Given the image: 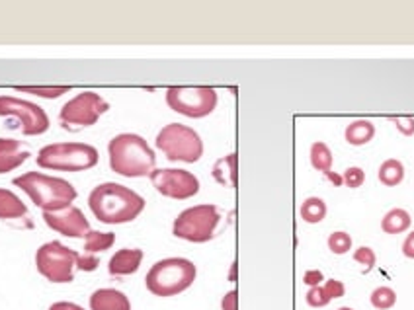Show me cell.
I'll list each match as a JSON object with an SVG mask.
<instances>
[{
	"label": "cell",
	"mask_w": 414,
	"mask_h": 310,
	"mask_svg": "<svg viewBox=\"0 0 414 310\" xmlns=\"http://www.w3.org/2000/svg\"><path fill=\"white\" fill-rule=\"evenodd\" d=\"M332 162H334V158H332V153H330V148L325 145V143H312L311 145V164L315 170L322 172V174H327V172L332 170Z\"/></svg>",
	"instance_id": "obj_24"
},
{
	"label": "cell",
	"mask_w": 414,
	"mask_h": 310,
	"mask_svg": "<svg viewBox=\"0 0 414 310\" xmlns=\"http://www.w3.org/2000/svg\"><path fill=\"white\" fill-rule=\"evenodd\" d=\"M109 166L125 178H143L155 172L156 155L141 135L124 133L109 140Z\"/></svg>",
	"instance_id": "obj_2"
},
{
	"label": "cell",
	"mask_w": 414,
	"mask_h": 310,
	"mask_svg": "<svg viewBox=\"0 0 414 310\" xmlns=\"http://www.w3.org/2000/svg\"><path fill=\"white\" fill-rule=\"evenodd\" d=\"M156 148L163 150L168 160L192 164L202 158L203 140L192 127L170 123L156 135Z\"/></svg>",
	"instance_id": "obj_6"
},
{
	"label": "cell",
	"mask_w": 414,
	"mask_h": 310,
	"mask_svg": "<svg viewBox=\"0 0 414 310\" xmlns=\"http://www.w3.org/2000/svg\"><path fill=\"white\" fill-rule=\"evenodd\" d=\"M322 287H325V291H327L330 299H342L346 295V285H344L342 281L327 279Z\"/></svg>",
	"instance_id": "obj_31"
},
{
	"label": "cell",
	"mask_w": 414,
	"mask_h": 310,
	"mask_svg": "<svg viewBox=\"0 0 414 310\" xmlns=\"http://www.w3.org/2000/svg\"><path fill=\"white\" fill-rule=\"evenodd\" d=\"M151 184L170 199H190L200 192V179L192 172L178 168H163L151 174Z\"/></svg>",
	"instance_id": "obj_11"
},
{
	"label": "cell",
	"mask_w": 414,
	"mask_h": 310,
	"mask_svg": "<svg viewBox=\"0 0 414 310\" xmlns=\"http://www.w3.org/2000/svg\"><path fill=\"white\" fill-rule=\"evenodd\" d=\"M90 310H131V301L117 289H98L90 297Z\"/></svg>",
	"instance_id": "obj_16"
},
{
	"label": "cell",
	"mask_w": 414,
	"mask_h": 310,
	"mask_svg": "<svg viewBox=\"0 0 414 310\" xmlns=\"http://www.w3.org/2000/svg\"><path fill=\"white\" fill-rule=\"evenodd\" d=\"M14 186L23 189L30 195V199L43 213H55L70 207V203L77 199V189L70 186L67 179L45 176L39 172H28L14 179Z\"/></svg>",
	"instance_id": "obj_3"
},
{
	"label": "cell",
	"mask_w": 414,
	"mask_h": 310,
	"mask_svg": "<svg viewBox=\"0 0 414 310\" xmlns=\"http://www.w3.org/2000/svg\"><path fill=\"white\" fill-rule=\"evenodd\" d=\"M328 250L336 254V256H344V254H348L352 250V236L348 233H344V231H336L328 236Z\"/></svg>",
	"instance_id": "obj_26"
},
{
	"label": "cell",
	"mask_w": 414,
	"mask_h": 310,
	"mask_svg": "<svg viewBox=\"0 0 414 310\" xmlns=\"http://www.w3.org/2000/svg\"><path fill=\"white\" fill-rule=\"evenodd\" d=\"M28 148L23 143L14 139H0V174L14 170L28 160Z\"/></svg>",
	"instance_id": "obj_14"
},
{
	"label": "cell",
	"mask_w": 414,
	"mask_h": 310,
	"mask_svg": "<svg viewBox=\"0 0 414 310\" xmlns=\"http://www.w3.org/2000/svg\"><path fill=\"white\" fill-rule=\"evenodd\" d=\"M325 279V275L320 270H309V272H305L303 275V283L305 285H309V287H320V283Z\"/></svg>",
	"instance_id": "obj_34"
},
{
	"label": "cell",
	"mask_w": 414,
	"mask_h": 310,
	"mask_svg": "<svg viewBox=\"0 0 414 310\" xmlns=\"http://www.w3.org/2000/svg\"><path fill=\"white\" fill-rule=\"evenodd\" d=\"M49 310H85L82 306H78L75 303H69V301H61V303H55L49 306Z\"/></svg>",
	"instance_id": "obj_37"
},
{
	"label": "cell",
	"mask_w": 414,
	"mask_h": 310,
	"mask_svg": "<svg viewBox=\"0 0 414 310\" xmlns=\"http://www.w3.org/2000/svg\"><path fill=\"white\" fill-rule=\"evenodd\" d=\"M78 254L61 242H47L36 254L38 272L51 283H70L75 277Z\"/></svg>",
	"instance_id": "obj_9"
},
{
	"label": "cell",
	"mask_w": 414,
	"mask_h": 310,
	"mask_svg": "<svg viewBox=\"0 0 414 310\" xmlns=\"http://www.w3.org/2000/svg\"><path fill=\"white\" fill-rule=\"evenodd\" d=\"M377 178H379V182H381L383 186L387 187L398 186V184L405 179V166H403V162L397 160V158H389V160H385V162L379 166Z\"/></svg>",
	"instance_id": "obj_20"
},
{
	"label": "cell",
	"mask_w": 414,
	"mask_h": 310,
	"mask_svg": "<svg viewBox=\"0 0 414 310\" xmlns=\"http://www.w3.org/2000/svg\"><path fill=\"white\" fill-rule=\"evenodd\" d=\"M219 221L221 215L215 205H195L180 213L174 221L172 233L176 238L202 244L213 238Z\"/></svg>",
	"instance_id": "obj_7"
},
{
	"label": "cell",
	"mask_w": 414,
	"mask_h": 310,
	"mask_svg": "<svg viewBox=\"0 0 414 310\" xmlns=\"http://www.w3.org/2000/svg\"><path fill=\"white\" fill-rule=\"evenodd\" d=\"M98 258L92 256V254H88V256H78L77 260V267L78 270H82V272H94L96 267H98Z\"/></svg>",
	"instance_id": "obj_33"
},
{
	"label": "cell",
	"mask_w": 414,
	"mask_h": 310,
	"mask_svg": "<svg viewBox=\"0 0 414 310\" xmlns=\"http://www.w3.org/2000/svg\"><path fill=\"white\" fill-rule=\"evenodd\" d=\"M0 116H14L22 123L23 135H41L49 129V117L43 109L31 101L0 96Z\"/></svg>",
	"instance_id": "obj_12"
},
{
	"label": "cell",
	"mask_w": 414,
	"mask_h": 310,
	"mask_svg": "<svg viewBox=\"0 0 414 310\" xmlns=\"http://www.w3.org/2000/svg\"><path fill=\"white\" fill-rule=\"evenodd\" d=\"M43 221L49 228H53L55 233H61L62 236H69V238H85L86 234L92 231L85 213L77 207H67V209L55 211V213H43Z\"/></svg>",
	"instance_id": "obj_13"
},
{
	"label": "cell",
	"mask_w": 414,
	"mask_h": 310,
	"mask_svg": "<svg viewBox=\"0 0 414 310\" xmlns=\"http://www.w3.org/2000/svg\"><path fill=\"white\" fill-rule=\"evenodd\" d=\"M28 213L26 205L8 189H0V218H20Z\"/></svg>",
	"instance_id": "obj_21"
},
{
	"label": "cell",
	"mask_w": 414,
	"mask_h": 310,
	"mask_svg": "<svg viewBox=\"0 0 414 310\" xmlns=\"http://www.w3.org/2000/svg\"><path fill=\"white\" fill-rule=\"evenodd\" d=\"M221 309L223 310H239V291H236V289L229 291V293L223 297V301H221Z\"/></svg>",
	"instance_id": "obj_35"
},
{
	"label": "cell",
	"mask_w": 414,
	"mask_h": 310,
	"mask_svg": "<svg viewBox=\"0 0 414 310\" xmlns=\"http://www.w3.org/2000/svg\"><path fill=\"white\" fill-rule=\"evenodd\" d=\"M413 218L405 209H391L381 221V228L385 234H401L410 228Z\"/></svg>",
	"instance_id": "obj_19"
},
{
	"label": "cell",
	"mask_w": 414,
	"mask_h": 310,
	"mask_svg": "<svg viewBox=\"0 0 414 310\" xmlns=\"http://www.w3.org/2000/svg\"><path fill=\"white\" fill-rule=\"evenodd\" d=\"M344 137H346V140L350 143L352 147L367 145V143L375 137V125L371 123V121H367V119L352 121V123L346 127Z\"/></svg>",
	"instance_id": "obj_17"
},
{
	"label": "cell",
	"mask_w": 414,
	"mask_h": 310,
	"mask_svg": "<svg viewBox=\"0 0 414 310\" xmlns=\"http://www.w3.org/2000/svg\"><path fill=\"white\" fill-rule=\"evenodd\" d=\"M301 218L309 225H317L320 221H325L327 217V203L322 201L320 197H309L305 199L301 205Z\"/></svg>",
	"instance_id": "obj_22"
},
{
	"label": "cell",
	"mask_w": 414,
	"mask_h": 310,
	"mask_svg": "<svg viewBox=\"0 0 414 310\" xmlns=\"http://www.w3.org/2000/svg\"><path fill=\"white\" fill-rule=\"evenodd\" d=\"M403 254H405V258H408V260H414V231L408 234L405 238V242H403Z\"/></svg>",
	"instance_id": "obj_36"
},
{
	"label": "cell",
	"mask_w": 414,
	"mask_h": 310,
	"mask_svg": "<svg viewBox=\"0 0 414 310\" xmlns=\"http://www.w3.org/2000/svg\"><path fill=\"white\" fill-rule=\"evenodd\" d=\"M229 281H236V264H233V267H231V275H229Z\"/></svg>",
	"instance_id": "obj_39"
},
{
	"label": "cell",
	"mask_w": 414,
	"mask_h": 310,
	"mask_svg": "<svg viewBox=\"0 0 414 310\" xmlns=\"http://www.w3.org/2000/svg\"><path fill=\"white\" fill-rule=\"evenodd\" d=\"M38 164L45 170H90L98 164V150L86 143H55L39 150Z\"/></svg>",
	"instance_id": "obj_5"
},
{
	"label": "cell",
	"mask_w": 414,
	"mask_h": 310,
	"mask_svg": "<svg viewBox=\"0 0 414 310\" xmlns=\"http://www.w3.org/2000/svg\"><path fill=\"white\" fill-rule=\"evenodd\" d=\"M393 123L405 137L414 135V117H393Z\"/></svg>",
	"instance_id": "obj_32"
},
{
	"label": "cell",
	"mask_w": 414,
	"mask_h": 310,
	"mask_svg": "<svg viewBox=\"0 0 414 310\" xmlns=\"http://www.w3.org/2000/svg\"><path fill=\"white\" fill-rule=\"evenodd\" d=\"M109 109V104L100 94L96 92H82L78 94L77 98H72L67 101L61 109V123L65 129H78V127H90L98 119L102 114H106Z\"/></svg>",
	"instance_id": "obj_10"
},
{
	"label": "cell",
	"mask_w": 414,
	"mask_h": 310,
	"mask_svg": "<svg viewBox=\"0 0 414 310\" xmlns=\"http://www.w3.org/2000/svg\"><path fill=\"white\" fill-rule=\"evenodd\" d=\"M195 275L197 270L194 262L186 258H166L148 270L145 285L156 297H174L192 287Z\"/></svg>",
	"instance_id": "obj_4"
},
{
	"label": "cell",
	"mask_w": 414,
	"mask_h": 310,
	"mask_svg": "<svg viewBox=\"0 0 414 310\" xmlns=\"http://www.w3.org/2000/svg\"><path fill=\"white\" fill-rule=\"evenodd\" d=\"M325 176H327V178L330 179V182H332V186H336V187L344 186V179H342V176H340V174H336V172L330 170V172H327Z\"/></svg>",
	"instance_id": "obj_38"
},
{
	"label": "cell",
	"mask_w": 414,
	"mask_h": 310,
	"mask_svg": "<svg viewBox=\"0 0 414 310\" xmlns=\"http://www.w3.org/2000/svg\"><path fill=\"white\" fill-rule=\"evenodd\" d=\"M354 262L359 265H364L367 272L369 270H374L375 264H377V256H375V252L369 246H361L354 252Z\"/></svg>",
	"instance_id": "obj_29"
},
{
	"label": "cell",
	"mask_w": 414,
	"mask_h": 310,
	"mask_svg": "<svg viewBox=\"0 0 414 310\" xmlns=\"http://www.w3.org/2000/svg\"><path fill=\"white\" fill-rule=\"evenodd\" d=\"M305 301H307V304H309V306H312V309H322V306H328L332 299L328 297V293L325 291V287L320 285V287L309 289V293L305 295Z\"/></svg>",
	"instance_id": "obj_28"
},
{
	"label": "cell",
	"mask_w": 414,
	"mask_h": 310,
	"mask_svg": "<svg viewBox=\"0 0 414 310\" xmlns=\"http://www.w3.org/2000/svg\"><path fill=\"white\" fill-rule=\"evenodd\" d=\"M338 310H354V309H350V306H342V309H338Z\"/></svg>",
	"instance_id": "obj_40"
},
{
	"label": "cell",
	"mask_w": 414,
	"mask_h": 310,
	"mask_svg": "<svg viewBox=\"0 0 414 310\" xmlns=\"http://www.w3.org/2000/svg\"><path fill=\"white\" fill-rule=\"evenodd\" d=\"M369 301H371V306H374V309L389 310L397 304V293H395V289L383 285V287L374 289V293L369 297Z\"/></svg>",
	"instance_id": "obj_25"
},
{
	"label": "cell",
	"mask_w": 414,
	"mask_h": 310,
	"mask_svg": "<svg viewBox=\"0 0 414 310\" xmlns=\"http://www.w3.org/2000/svg\"><path fill=\"white\" fill-rule=\"evenodd\" d=\"M143 250L139 248H124L116 252L108 264V272L111 275H131L141 267L143 262Z\"/></svg>",
	"instance_id": "obj_15"
},
{
	"label": "cell",
	"mask_w": 414,
	"mask_h": 310,
	"mask_svg": "<svg viewBox=\"0 0 414 310\" xmlns=\"http://www.w3.org/2000/svg\"><path fill=\"white\" fill-rule=\"evenodd\" d=\"M166 104L176 114L186 117H205L217 108V92L209 86H170Z\"/></svg>",
	"instance_id": "obj_8"
},
{
	"label": "cell",
	"mask_w": 414,
	"mask_h": 310,
	"mask_svg": "<svg viewBox=\"0 0 414 310\" xmlns=\"http://www.w3.org/2000/svg\"><path fill=\"white\" fill-rule=\"evenodd\" d=\"M116 242V234L114 233H98V231H90L85 236V250L86 254H96V252H104L114 246Z\"/></svg>",
	"instance_id": "obj_23"
},
{
	"label": "cell",
	"mask_w": 414,
	"mask_h": 310,
	"mask_svg": "<svg viewBox=\"0 0 414 310\" xmlns=\"http://www.w3.org/2000/svg\"><path fill=\"white\" fill-rule=\"evenodd\" d=\"M342 179L344 186L356 189V187L364 186V182H366V172L361 170V168H358V166H350V168L342 174Z\"/></svg>",
	"instance_id": "obj_30"
},
{
	"label": "cell",
	"mask_w": 414,
	"mask_h": 310,
	"mask_svg": "<svg viewBox=\"0 0 414 310\" xmlns=\"http://www.w3.org/2000/svg\"><path fill=\"white\" fill-rule=\"evenodd\" d=\"M18 92H30L41 98H59L65 92H69L70 86H16Z\"/></svg>",
	"instance_id": "obj_27"
},
{
	"label": "cell",
	"mask_w": 414,
	"mask_h": 310,
	"mask_svg": "<svg viewBox=\"0 0 414 310\" xmlns=\"http://www.w3.org/2000/svg\"><path fill=\"white\" fill-rule=\"evenodd\" d=\"M88 205L94 217L106 225H121L131 223L145 209V199L139 194L116 182L100 184L88 195Z\"/></svg>",
	"instance_id": "obj_1"
},
{
	"label": "cell",
	"mask_w": 414,
	"mask_h": 310,
	"mask_svg": "<svg viewBox=\"0 0 414 310\" xmlns=\"http://www.w3.org/2000/svg\"><path fill=\"white\" fill-rule=\"evenodd\" d=\"M236 160L239 156L236 153L221 158L215 166H213V178L217 179L221 186L236 187Z\"/></svg>",
	"instance_id": "obj_18"
}]
</instances>
